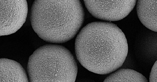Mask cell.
<instances>
[{
  "label": "cell",
  "mask_w": 157,
  "mask_h": 82,
  "mask_svg": "<svg viewBox=\"0 0 157 82\" xmlns=\"http://www.w3.org/2000/svg\"><path fill=\"white\" fill-rule=\"evenodd\" d=\"M76 58L88 71L110 74L121 68L128 54L125 34L112 23L97 21L87 24L79 33L75 44Z\"/></svg>",
  "instance_id": "cell-1"
},
{
  "label": "cell",
  "mask_w": 157,
  "mask_h": 82,
  "mask_svg": "<svg viewBox=\"0 0 157 82\" xmlns=\"http://www.w3.org/2000/svg\"><path fill=\"white\" fill-rule=\"evenodd\" d=\"M84 19L83 8L78 0H36L31 8L30 20L34 31L42 40L55 44L74 38Z\"/></svg>",
  "instance_id": "cell-2"
},
{
  "label": "cell",
  "mask_w": 157,
  "mask_h": 82,
  "mask_svg": "<svg viewBox=\"0 0 157 82\" xmlns=\"http://www.w3.org/2000/svg\"><path fill=\"white\" fill-rule=\"evenodd\" d=\"M30 82H75L77 63L70 51L62 46H42L29 57L27 66Z\"/></svg>",
  "instance_id": "cell-3"
},
{
  "label": "cell",
  "mask_w": 157,
  "mask_h": 82,
  "mask_svg": "<svg viewBox=\"0 0 157 82\" xmlns=\"http://www.w3.org/2000/svg\"><path fill=\"white\" fill-rule=\"evenodd\" d=\"M28 13L26 1H0V36L17 31L26 21Z\"/></svg>",
  "instance_id": "cell-4"
},
{
  "label": "cell",
  "mask_w": 157,
  "mask_h": 82,
  "mask_svg": "<svg viewBox=\"0 0 157 82\" xmlns=\"http://www.w3.org/2000/svg\"><path fill=\"white\" fill-rule=\"evenodd\" d=\"M137 1H84L87 9L95 18L109 21L120 20L133 10Z\"/></svg>",
  "instance_id": "cell-5"
},
{
  "label": "cell",
  "mask_w": 157,
  "mask_h": 82,
  "mask_svg": "<svg viewBox=\"0 0 157 82\" xmlns=\"http://www.w3.org/2000/svg\"><path fill=\"white\" fill-rule=\"evenodd\" d=\"M29 82L24 68L15 60L0 59V82Z\"/></svg>",
  "instance_id": "cell-6"
},
{
  "label": "cell",
  "mask_w": 157,
  "mask_h": 82,
  "mask_svg": "<svg viewBox=\"0 0 157 82\" xmlns=\"http://www.w3.org/2000/svg\"><path fill=\"white\" fill-rule=\"evenodd\" d=\"M157 0H139L136 3L139 20L144 26L155 32L157 31Z\"/></svg>",
  "instance_id": "cell-7"
},
{
  "label": "cell",
  "mask_w": 157,
  "mask_h": 82,
  "mask_svg": "<svg viewBox=\"0 0 157 82\" xmlns=\"http://www.w3.org/2000/svg\"><path fill=\"white\" fill-rule=\"evenodd\" d=\"M104 82H146L148 80L145 76L136 71L128 69H121L113 72Z\"/></svg>",
  "instance_id": "cell-8"
},
{
  "label": "cell",
  "mask_w": 157,
  "mask_h": 82,
  "mask_svg": "<svg viewBox=\"0 0 157 82\" xmlns=\"http://www.w3.org/2000/svg\"><path fill=\"white\" fill-rule=\"evenodd\" d=\"M157 62L156 61L151 69L150 76V82H157Z\"/></svg>",
  "instance_id": "cell-9"
}]
</instances>
